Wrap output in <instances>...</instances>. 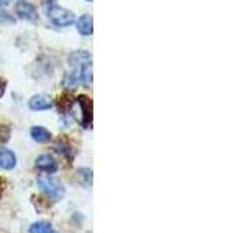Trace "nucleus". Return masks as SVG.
Listing matches in <instances>:
<instances>
[{"label":"nucleus","mask_w":249,"mask_h":233,"mask_svg":"<svg viewBox=\"0 0 249 233\" xmlns=\"http://www.w3.org/2000/svg\"><path fill=\"white\" fill-rule=\"evenodd\" d=\"M30 233H54V230H53V225L50 222L39 221V222H35L33 225H31Z\"/></svg>","instance_id":"obj_11"},{"label":"nucleus","mask_w":249,"mask_h":233,"mask_svg":"<svg viewBox=\"0 0 249 233\" xmlns=\"http://www.w3.org/2000/svg\"><path fill=\"white\" fill-rule=\"evenodd\" d=\"M16 166V154L10 150H0V168L10 171Z\"/></svg>","instance_id":"obj_7"},{"label":"nucleus","mask_w":249,"mask_h":233,"mask_svg":"<svg viewBox=\"0 0 249 233\" xmlns=\"http://www.w3.org/2000/svg\"><path fill=\"white\" fill-rule=\"evenodd\" d=\"M30 134H31V138H33L35 142H37V143H49L50 140H52L50 131H47V129L42 128V126H35V128H31Z\"/></svg>","instance_id":"obj_8"},{"label":"nucleus","mask_w":249,"mask_h":233,"mask_svg":"<svg viewBox=\"0 0 249 233\" xmlns=\"http://www.w3.org/2000/svg\"><path fill=\"white\" fill-rule=\"evenodd\" d=\"M89 61H90V54L83 50H78L69 56V62L72 67H81L83 64H86V62H89Z\"/></svg>","instance_id":"obj_9"},{"label":"nucleus","mask_w":249,"mask_h":233,"mask_svg":"<svg viewBox=\"0 0 249 233\" xmlns=\"http://www.w3.org/2000/svg\"><path fill=\"white\" fill-rule=\"evenodd\" d=\"M8 5V0H0V6H6Z\"/></svg>","instance_id":"obj_14"},{"label":"nucleus","mask_w":249,"mask_h":233,"mask_svg":"<svg viewBox=\"0 0 249 233\" xmlns=\"http://www.w3.org/2000/svg\"><path fill=\"white\" fill-rule=\"evenodd\" d=\"M75 23H76V30H78V33H80V34L90 36L93 33V19H92V16L84 14V16H81L80 19H76Z\"/></svg>","instance_id":"obj_6"},{"label":"nucleus","mask_w":249,"mask_h":233,"mask_svg":"<svg viewBox=\"0 0 249 233\" xmlns=\"http://www.w3.org/2000/svg\"><path fill=\"white\" fill-rule=\"evenodd\" d=\"M78 84H80V68L75 67L72 72L66 76V87L73 89V87H76Z\"/></svg>","instance_id":"obj_12"},{"label":"nucleus","mask_w":249,"mask_h":233,"mask_svg":"<svg viewBox=\"0 0 249 233\" xmlns=\"http://www.w3.org/2000/svg\"><path fill=\"white\" fill-rule=\"evenodd\" d=\"M37 185L47 196L52 198L53 200H58L64 196V186H62L56 179H53L50 176H42L37 179Z\"/></svg>","instance_id":"obj_2"},{"label":"nucleus","mask_w":249,"mask_h":233,"mask_svg":"<svg viewBox=\"0 0 249 233\" xmlns=\"http://www.w3.org/2000/svg\"><path fill=\"white\" fill-rule=\"evenodd\" d=\"M13 22H14L13 16H10L3 10H0V23H13Z\"/></svg>","instance_id":"obj_13"},{"label":"nucleus","mask_w":249,"mask_h":233,"mask_svg":"<svg viewBox=\"0 0 249 233\" xmlns=\"http://www.w3.org/2000/svg\"><path fill=\"white\" fill-rule=\"evenodd\" d=\"M16 14L23 20H35L37 11L33 3L27 2V0H19V2L16 3Z\"/></svg>","instance_id":"obj_3"},{"label":"nucleus","mask_w":249,"mask_h":233,"mask_svg":"<svg viewBox=\"0 0 249 233\" xmlns=\"http://www.w3.org/2000/svg\"><path fill=\"white\" fill-rule=\"evenodd\" d=\"M80 68V83L84 84V85H90L92 84V80H93V76H92V62H86V64H83L81 67H78Z\"/></svg>","instance_id":"obj_10"},{"label":"nucleus","mask_w":249,"mask_h":233,"mask_svg":"<svg viewBox=\"0 0 249 233\" xmlns=\"http://www.w3.org/2000/svg\"><path fill=\"white\" fill-rule=\"evenodd\" d=\"M28 106H30L31 111L41 112V111H49V109L53 106V103H52V98H50V97H47V95H42V93H39V95H35V97H31V98H30Z\"/></svg>","instance_id":"obj_5"},{"label":"nucleus","mask_w":249,"mask_h":233,"mask_svg":"<svg viewBox=\"0 0 249 233\" xmlns=\"http://www.w3.org/2000/svg\"><path fill=\"white\" fill-rule=\"evenodd\" d=\"M36 168L44 171L47 174H53L58 171V163L54 162V159L49 154H42L36 159Z\"/></svg>","instance_id":"obj_4"},{"label":"nucleus","mask_w":249,"mask_h":233,"mask_svg":"<svg viewBox=\"0 0 249 233\" xmlns=\"http://www.w3.org/2000/svg\"><path fill=\"white\" fill-rule=\"evenodd\" d=\"M47 16H49L50 22L54 23L56 27H70V25H73L76 20L75 14L72 11L66 10V8H62L59 5H52L49 10H47Z\"/></svg>","instance_id":"obj_1"},{"label":"nucleus","mask_w":249,"mask_h":233,"mask_svg":"<svg viewBox=\"0 0 249 233\" xmlns=\"http://www.w3.org/2000/svg\"><path fill=\"white\" fill-rule=\"evenodd\" d=\"M86 2H93V0H86Z\"/></svg>","instance_id":"obj_15"}]
</instances>
